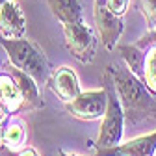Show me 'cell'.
Listing matches in <instances>:
<instances>
[{"label":"cell","mask_w":156,"mask_h":156,"mask_svg":"<svg viewBox=\"0 0 156 156\" xmlns=\"http://www.w3.org/2000/svg\"><path fill=\"white\" fill-rule=\"evenodd\" d=\"M106 69L113 78L117 97L125 112V121L128 125L156 121V95L149 91L141 78L136 76L126 63H112Z\"/></svg>","instance_id":"obj_1"},{"label":"cell","mask_w":156,"mask_h":156,"mask_svg":"<svg viewBox=\"0 0 156 156\" xmlns=\"http://www.w3.org/2000/svg\"><path fill=\"white\" fill-rule=\"evenodd\" d=\"M0 47L6 50L11 67L30 74L37 84H43V82L47 84L48 76L52 73V67H50L48 58L39 48L37 43H34L32 39H26V37L9 39V37L0 35Z\"/></svg>","instance_id":"obj_2"},{"label":"cell","mask_w":156,"mask_h":156,"mask_svg":"<svg viewBox=\"0 0 156 156\" xmlns=\"http://www.w3.org/2000/svg\"><path fill=\"white\" fill-rule=\"evenodd\" d=\"M102 87L106 89L108 95V106L106 112L102 115V121L99 126V136L95 140V149H110L123 143V132H125V112L121 106V101L117 97V89L113 84V78L108 73V69H104L102 74Z\"/></svg>","instance_id":"obj_3"},{"label":"cell","mask_w":156,"mask_h":156,"mask_svg":"<svg viewBox=\"0 0 156 156\" xmlns=\"http://www.w3.org/2000/svg\"><path fill=\"white\" fill-rule=\"evenodd\" d=\"M63 26V35H65V47L82 63H91L95 58V48H97V37L95 30L82 21L76 23H67Z\"/></svg>","instance_id":"obj_4"},{"label":"cell","mask_w":156,"mask_h":156,"mask_svg":"<svg viewBox=\"0 0 156 156\" xmlns=\"http://www.w3.org/2000/svg\"><path fill=\"white\" fill-rule=\"evenodd\" d=\"M106 106H108V95H106V89L101 87V89L82 91L76 99H73L71 102H65L63 108L74 119L97 121V119H102Z\"/></svg>","instance_id":"obj_5"},{"label":"cell","mask_w":156,"mask_h":156,"mask_svg":"<svg viewBox=\"0 0 156 156\" xmlns=\"http://www.w3.org/2000/svg\"><path fill=\"white\" fill-rule=\"evenodd\" d=\"M93 19H95V28L101 35V41L104 48L113 50L117 47V41L125 30L123 17L115 15L106 0H93Z\"/></svg>","instance_id":"obj_6"},{"label":"cell","mask_w":156,"mask_h":156,"mask_svg":"<svg viewBox=\"0 0 156 156\" xmlns=\"http://www.w3.org/2000/svg\"><path fill=\"white\" fill-rule=\"evenodd\" d=\"M47 87L60 99L63 104L65 102H71L73 99H76L80 95V80H78L76 73L67 67V65H62V67H56L52 69L48 80H47Z\"/></svg>","instance_id":"obj_7"},{"label":"cell","mask_w":156,"mask_h":156,"mask_svg":"<svg viewBox=\"0 0 156 156\" xmlns=\"http://www.w3.org/2000/svg\"><path fill=\"white\" fill-rule=\"evenodd\" d=\"M156 154V130L138 136L126 143H119L110 149H101L93 156H154Z\"/></svg>","instance_id":"obj_8"},{"label":"cell","mask_w":156,"mask_h":156,"mask_svg":"<svg viewBox=\"0 0 156 156\" xmlns=\"http://www.w3.org/2000/svg\"><path fill=\"white\" fill-rule=\"evenodd\" d=\"M26 34V17L17 0H6L0 6V35L17 39Z\"/></svg>","instance_id":"obj_9"},{"label":"cell","mask_w":156,"mask_h":156,"mask_svg":"<svg viewBox=\"0 0 156 156\" xmlns=\"http://www.w3.org/2000/svg\"><path fill=\"white\" fill-rule=\"evenodd\" d=\"M11 76L15 78V82L19 86V91H21V95H23V110L24 112L45 108V102L41 101V97H39L37 82L34 80L30 74H26V73H23V71H19V69L13 67Z\"/></svg>","instance_id":"obj_10"},{"label":"cell","mask_w":156,"mask_h":156,"mask_svg":"<svg viewBox=\"0 0 156 156\" xmlns=\"http://www.w3.org/2000/svg\"><path fill=\"white\" fill-rule=\"evenodd\" d=\"M26 140H28L26 125H24V121L19 119V117H11L2 126V140H0V145H4L8 151H11V152L23 151L26 147Z\"/></svg>","instance_id":"obj_11"},{"label":"cell","mask_w":156,"mask_h":156,"mask_svg":"<svg viewBox=\"0 0 156 156\" xmlns=\"http://www.w3.org/2000/svg\"><path fill=\"white\" fill-rule=\"evenodd\" d=\"M0 104L9 113H17L23 110V95L11 73H0Z\"/></svg>","instance_id":"obj_12"},{"label":"cell","mask_w":156,"mask_h":156,"mask_svg":"<svg viewBox=\"0 0 156 156\" xmlns=\"http://www.w3.org/2000/svg\"><path fill=\"white\" fill-rule=\"evenodd\" d=\"M45 2L62 24L82 21V4L78 0H45Z\"/></svg>","instance_id":"obj_13"},{"label":"cell","mask_w":156,"mask_h":156,"mask_svg":"<svg viewBox=\"0 0 156 156\" xmlns=\"http://www.w3.org/2000/svg\"><path fill=\"white\" fill-rule=\"evenodd\" d=\"M117 50H119L123 62L126 63V67L136 74L143 78V65H145V56L147 52L141 50L138 45H117Z\"/></svg>","instance_id":"obj_14"},{"label":"cell","mask_w":156,"mask_h":156,"mask_svg":"<svg viewBox=\"0 0 156 156\" xmlns=\"http://www.w3.org/2000/svg\"><path fill=\"white\" fill-rule=\"evenodd\" d=\"M145 86L152 95H156V45L147 50L145 56V65H143V78Z\"/></svg>","instance_id":"obj_15"},{"label":"cell","mask_w":156,"mask_h":156,"mask_svg":"<svg viewBox=\"0 0 156 156\" xmlns=\"http://www.w3.org/2000/svg\"><path fill=\"white\" fill-rule=\"evenodd\" d=\"M140 9L147 21L149 30L156 28V0H140Z\"/></svg>","instance_id":"obj_16"},{"label":"cell","mask_w":156,"mask_h":156,"mask_svg":"<svg viewBox=\"0 0 156 156\" xmlns=\"http://www.w3.org/2000/svg\"><path fill=\"white\" fill-rule=\"evenodd\" d=\"M108 2V8L115 13V15H119L123 17L128 9V4H130V0H106Z\"/></svg>","instance_id":"obj_17"},{"label":"cell","mask_w":156,"mask_h":156,"mask_svg":"<svg viewBox=\"0 0 156 156\" xmlns=\"http://www.w3.org/2000/svg\"><path fill=\"white\" fill-rule=\"evenodd\" d=\"M17 156H41V154H39V151L34 149V147H24L23 151L17 152Z\"/></svg>","instance_id":"obj_18"},{"label":"cell","mask_w":156,"mask_h":156,"mask_svg":"<svg viewBox=\"0 0 156 156\" xmlns=\"http://www.w3.org/2000/svg\"><path fill=\"white\" fill-rule=\"evenodd\" d=\"M8 115H9V112L0 104V126H4V123H6V119H8Z\"/></svg>","instance_id":"obj_19"},{"label":"cell","mask_w":156,"mask_h":156,"mask_svg":"<svg viewBox=\"0 0 156 156\" xmlns=\"http://www.w3.org/2000/svg\"><path fill=\"white\" fill-rule=\"evenodd\" d=\"M56 156H80V154H74V152H67L65 149H58Z\"/></svg>","instance_id":"obj_20"},{"label":"cell","mask_w":156,"mask_h":156,"mask_svg":"<svg viewBox=\"0 0 156 156\" xmlns=\"http://www.w3.org/2000/svg\"><path fill=\"white\" fill-rule=\"evenodd\" d=\"M4 2H6V0H0V6H2V4H4Z\"/></svg>","instance_id":"obj_21"},{"label":"cell","mask_w":156,"mask_h":156,"mask_svg":"<svg viewBox=\"0 0 156 156\" xmlns=\"http://www.w3.org/2000/svg\"><path fill=\"white\" fill-rule=\"evenodd\" d=\"M154 156H156V154H154Z\"/></svg>","instance_id":"obj_22"}]
</instances>
